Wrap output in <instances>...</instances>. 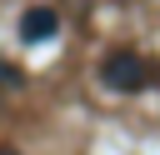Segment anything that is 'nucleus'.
<instances>
[{
    "instance_id": "1",
    "label": "nucleus",
    "mask_w": 160,
    "mask_h": 155,
    "mask_svg": "<svg viewBox=\"0 0 160 155\" xmlns=\"http://www.w3.org/2000/svg\"><path fill=\"white\" fill-rule=\"evenodd\" d=\"M100 80H105L110 90H140V85H145V60H140L135 50H115V55H105Z\"/></svg>"
},
{
    "instance_id": "2",
    "label": "nucleus",
    "mask_w": 160,
    "mask_h": 155,
    "mask_svg": "<svg viewBox=\"0 0 160 155\" xmlns=\"http://www.w3.org/2000/svg\"><path fill=\"white\" fill-rule=\"evenodd\" d=\"M55 30H60V15H55L50 5H35V10H25V15H20V40H25V45L50 40Z\"/></svg>"
},
{
    "instance_id": "3",
    "label": "nucleus",
    "mask_w": 160,
    "mask_h": 155,
    "mask_svg": "<svg viewBox=\"0 0 160 155\" xmlns=\"http://www.w3.org/2000/svg\"><path fill=\"white\" fill-rule=\"evenodd\" d=\"M0 155H15V150H0Z\"/></svg>"
}]
</instances>
